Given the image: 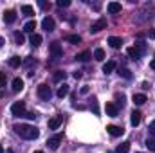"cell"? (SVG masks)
Wrapping results in <instances>:
<instances>
[{"label":"cell","mask_w":155,"mask_h":153,"mask_svg":"<svg viewBox=\"0 0 155 153\" xmlns=\"http://www.w3.org/2000/svg\"><path fill=\"white\" fill-rule=\"evenodd\" d=\"M13 130H15L16 135H20L22 139H27V141H35V139H38V135H40L38 128H35L31 124H15Z\"/></svg>","instance_id":"1"},{"label":"cell","mask_w":155,"mask_h":153,"mask_svg":"<svg viewBox=\"0 0 155 153\" xmlns=\"http://www.w3.org/2000/svg\"><path fill=\"white\" fill-rule=\"evenodd\" d=\"M38 96H40V99H43V101H49L52 97V90H51V86L47 83L38 85Z\"/></svg>","instance_id":"2"},{"label":"cell","mask_w":155,"mask_h":153,"mask_svg":"<svg viewBox=\"0 0 155 153\" xmlns=\"http://www.w3.org/2000/svg\"><path fill=\"white\" fill-rule=\"evenodd\" d=\"M11 114L15 115V117H24V115H25V103H24V101H16V103H13V106H11Z\"/></svg>","instance_id":"3"},{"label":"cell","mask_w":155,"mask_h":153,"mask_svg":"<svg viewBox=\"0 0 155 153\" xmlns=\"http://www.w3.org/2000/svg\"><path fill=\"white\" fill-rule=\"evenodd\" d=\"M103 29H107V18H99L97 22H94V24L90 25V33H92V34H97V33H101Z\"/></svg>","instance_id":"4"},{"label":"cell","mask_w":155,"mask_h":153,"mask_svg":"<svg viewBox=\"0 0 155 153\" xmlns=\"http://www.w3.org/2000/svg\"><path fill=\"white\" fill-rule=\"evenodd\" d=\"M61 141H63V133H56L54 137H51V139L47 141V146H49L51 150H58L60 144H61Z\"/></svg>","instance_id":"5"},{"label":"cell","mask_w":155,"mask_h":153,"mask_svg":"<svg viewBox=\"0 0 155 153\" xmlns=\"http://www.w3.org/2000/svg\"><path fill=\"white\" fill-rule=\"evenodd\" d=\"M41 27H43L47 33L54 31V27H56V24H54V18H52V16H45V18L41 20Z\"/></svg>","instance_id":"6"},{"label":"cell","mask_w":155,"mask_h":153,"mask_svg":"<svg viewBox=\"0 0 155 153\" xmlns=\"http://www.w3.org/2000/svg\"><path fill=\"white\" fill-rule=\"evenodd\" d=\"M49 49H51V54H52L54 58H61V56H63V49H61L60 41H52Z\"/></svg>","instance_id":"7"},{"label":"cell","mask_w":155,"mask_h":153,"mask_svg":"<svg viewBox=\"0 0 155 153\" xmlns=\"http://www.w3.org/2000/svg\"><path fill=\"white\" fill-rule=\"evenodd\" d=\"M107 132H108L112 137H121V135L124 133V130H123L121 126H116V124H108V126H107Z\"/></svg>","instance_id":"8"},{"label":"cell","mask_w":155,"mask_h":153,"mask_svg":"<svg viewBox=\"0 0 155 153\" xmlns=\"http://www.w3.org/2000/svg\"><path fill=\"white\" fill-rule=\"evenodd\" d=\"M63 122V117L61 115H56V117H52V119H49V130H58L60 128V124Z\"/></svg>","instance_id":"9"},{"label":"cell","mask_w":155,"mask_h":153,"mask_svg":"<svg viewBox=\"0 0 155 153\" xmlns=\"http://www.w3.org/2000/svg\"><path fill=\"white\" fill-rule=\"evenodd\" d=\"M4 22H5V24H15V22H16V13H15L13 9L4 11Z\"/></svg>","instance_id":"10"},{"label":"cell","mask_w":155,"mask_h":153,"mask_svg":"<svg viewBox=\"0 0 155 153\" xmlns=\"http://www.w3.org/2000/svg\"><path fill=\"white\" fill-rule=\"evenodd\" d=\"M126 54H128L132 60H139L141 54H143V50H141L139 47H128V49H126Z\"/></svg>","instance_id":"11"},{"label":"cell","mask_w":155,"mask_h":153,"mask_svg":"<svg viewBox=\"0 0 155 153\" xmlns=\"http://www.w3.org/2000/svg\"><path fill=\"white\" fill-rule=\"evenodd\" d=\"M105 110H107V115H110V117H117V112H119L116 103H107L105 105Z\"/></svg>","instance_id":"12"},{"label":"cell","mask_w":155,"mask_h":153,"mask_svg":"<svg viewBox=\"0 0 155 153\" xmlns=\"http://www.w3.org/2000/svg\"><path fill=\"white\" fill-rule=\"evenodd\" d=\"M132 101H134V105H137V106H141V105H144V103L148 101V97H146L144 94H134V97H132Z\"/></svg>","instance_id":"13"},{"label":"cell","mask_w":155,"mask_h":153,"mask_svg":"<svg viewBox=\"0 0 155 153\" xmlns=\"http://www.w3.org/2000/svg\"><path fill=\"white\" fill-rule=\"evenodd\" d=\"M132 117H130V122H132V126H139V124H141V112H139V110H134V112H132Z\"/></svg>","instance_id":"14"},{"label":"cell","mask_w":155,"mask_h":153,"mask_svg":"<svg viewBox=\"0 0 155 153\" xmlns=\"http://www.w3.org/2000/svg\"><path fill=\"white\" fill-rule=\"evenodd\" d=\"M108 45H110L112 49H121V47H123V40L119 38V36H110V38H108Z\"/></svg>","instance_id":"15"},{"label":"cell","mask_w":155,"mask_h":153,"mask_svg":"<svg viewBox=\"0 0 155 153\" xmlns=\"http://www.w3.org/2000/svg\"><path fill=\"white\" fill-rule=\"evenodd\" d=\"M11 88H13V92H20V90L24 88V79L15 77V79H13V83H11Z\"/></svg>","instance_id":"16"},{"label":"cell","mask_w":155,"mask_h":153,"mask_svg":"<svg viewBox=\"0 0 155 153\" xmlns=\"http://www.w3.org/2000/svg\"><path fill=\"white\" fill-rule=\"evenodd\" d=\"M107 9H108L110 15H117V13H121V4H119V2H110V4L107 5Z\"/></svg>","instance_id":"17"},{"label":"cell","mask_w":155,"mask_h":153,"mask_svg":"<svg viewBox=\"0 0 155 153\" xmlns=\"http://www.w3.org/2000/svg\"><path fill=\"white\" fill-rule=\"evenodd\" d=\"M24 61H22V58L20 56H11L9 58V67H13V69H16V67H20Z\"/></svg>","instance_id":"18"},{"label":"cell","mask_w":155,"mask_h":153,"mask_svg":"<svg viewBox=\"0 0 155 153\" xmlns=\"http://www.w3.org/2000/svg\"><path fill=\"white\" fill-rule=\"evenodd\" d=\"M69 90H71V88H69V85H65V83H63V85H61V86L58 88V92H56V96H58L60 99H63V97H65V96L69 94Z\"/></svg>","instance_id":"19"},{"label":"cell","mask_w":155,"mask_h":153,"mask_svg":"<svg viewBox=\"0 0 155 153\" xmlns=\"http://www.w3.org/2000/svg\"><path fill=\"white\" fill-rule=\"evenodd\" d=\"M117 74L121 77H124V79H132V72H130L126 67H119V69H117Z\"/></svg>","instance_id":"20"},{"label":"cell","mask_w":155,"mask_h":153,"mask_svg":"<svg viewBox=\"0 0 155 153\" xmlns=\"http://www.w3.org/2000/svg\"><path fill=\"white\" fill-rule=\"evenodd\" d=\"M29 43L33 45V47H38V45H41V34H31V38H29Z\"/></svg>","instance_id":"21"},{"label":"cell","mask_w":155,"mask_h":153,"mask_svg":"<svg viewBox=\"0 0 155 153\" xmlns=\"http://www.w3.org/2000/svg\"><path fill=\"white\" fill-rule=\"evenodd\" d=\"M90 58H92V54H90L88 50H83V52L76 54V60H78V61H88Z\"/></svg>","instance_id":"22"},{"label":"cell","mask_w":155,"mask_h":153,"mask_svg":"<svg viewBox=\"0 0 155 153\" xmlns=\"http://www.w3.org/2000/svg\"><path fill=\"white\" fill-rule=\"evenodd\" d=\"M35 29H36V22L35 20H31V22H27L24 25V33H33L35 34Z\"/></svg>","instance_id":"23"},{"label":"cell","mask_w":155,"mask_h":153,"mask_svg":"<svg viewBox=\"0 0 155 153\" xmlns=\"http://www.w3.org/2000/svg\"><path fill=\"white\" fill-rule=\"evenodd\" d=\"M92 58H94L96 61H103V60H105V50H103V49H96L94 54H92Z\"/></svg>","instance_id":"24"},{"label":"cell","mask_w":155,"mask_h":153,"mask_svg":"<svg viewBox=\"0 0 155 153\" xmlns=\"http://www.w3.org/2000/svg\"><path fill=\"white\" fill-rule=\"evenodd\" d=\"M114 69H116V61H112V60H110V61H107V63L103 65V72H105V74H110Z\"/></svg>","instance_id":"25"},{"label":"cell","mask_w":155,"mask_h":153,"mask_svg":"<svg viewBox=\"0 0 155 153\" xmlns=\"http://www.w3.org/2000/svg\"><path fill=\"white\" fill-rule=\"evenodd\" d=\"M130 151V142H121L116 148V153H128Z\"/></svg>","instance_id":"26"},{"label":"cell","mask_w":155,"mask_h":153,"mask_svg":"<svg viewBox=\"0 0 155 153\" xmlns=\"http://www.w3.org/2000/svg\"><path fill=\"white\" fill-rule=\"evenodd\" d=\"M13 38H15V43H16V45H22V43L25 41V38H24V33H20V31H16V33L13 34Z\"/></svg>","instance_id":"27"},{"label":"cell","mask_w":155,"mask_h":153,"mask_svg":"<svg viewBox=\"0 0 155 153\" xmlns=\"http://www.w3.org/2000/svg\"><path fill=\"white\" fill-rule=\"evenodd\" d=\"M65 40H67L69 43H74V45H76V43L81 41V36H79V34H69V36H65Z\"/></svg>","instance_id":"28"},{"label":"cell","mask_w":155,"mask_h":153,"mask_svg":"<svg viewBox=\"0 0 155 153\" xmlns=\"http://www.w3.org/2000/svg\"><path fill=\"white\" fill-rule=\"evenodd\" d=\"M22 13L25 16H33L35 15V9H33V5H22Z\"/></svg>","instance_id":"29"},{"label":"cell","mask_w":155,"mask_h":153,"mask_svg":"<svg viewBox=\"0 0 155 153\" xmlns=\"http://www.w3.org/2000/svg\"><path fill=\"white\" fill-rule=\"evenodd\" d=\"M116 101H117V105H119V106L123 108V106H124V101H126V96H124V94H119V92H117V94H116Z\"/></svg>","instance_id":"30"},{"label":"cell","mask_w":155,"mask_h":153,"mask_svg":"<svg viewBox=\"0 0 155 153\" xmlns=\"http://www.w3.org/2000/svg\"><path fill=\"white\" fill-rule=\"evenodd\" d=\"M65 76H67V74H65L63 70H56V72H54V81H61V79H65Z\"/></svg>","instance_id":"31"},{"label":"cell","mask_w":155,"mask_h":153,"mask_svg":"<svg viewBox=\"0 0 155 153\" xmlns=\"http://www.w3.org/2000/svg\"><path fill=\"white\" fill-rule=\"evenodd\" d=\"M146 148L150 151H155V139H146Z\"/></svg>","instance_id":"32"},{"label":"cell","mask_w":155,"mask_h":153,"mask_svg":"<svg viewBox=\"0 0 155 153\" xmlns=\"http://www.w3.org/2000/svg\"><path fill=\"white\" fill-rule=\"evenodd\" d=\"M90 101H92V110H94V114L99 115V108H97V99H96V97H92Z\"/></svg>","instance_id":"33"},{"label":"cell","mask_w":155,"mask_h":153,"mask_svg":"<svg viewBox=\"0 0 155 153\" xmlns=\"http://www.w3.org/2000/svg\"><path fill=\"white\" fill-rule=\"evenodd\" d=\"M56 5H58V7H69V5H71V0H58Z\"/></svg>","instance_id":"34"},{"label":"cell","mask_w":155,"mask_h":153,"mask_svg":"<svg viewBox=\"0 0 155 153\" xmlns=\"http://www.w3.org/2000/svg\"><path fill=\"white\" fill-rule=\"evenodd\" d=\"M38 5L41 7V9H49V7H51V4H49V2H45V0H40Z\"/></svg>","instance_id":"35"},{"label":"cell","mask_w":155,"mask_h":153,"mask_svg":"<svg viewBox=\"0 0 155 153\" xmlns=\"http://www.w3.org/2000/svg\"><path fill=\"white\" fill-rule=\"evenodd\" d=\"M24 117H27L29 121H35V119H36V114H35V112H25V115H24Z\"/></svg>","instance_id":"36"},{"label":"cell","mask_w":155,"mask_h":153,"mask_svg":"<svg viewBox=\"0 0 155 153\" xmlns=\"http://www.w3.org/2000/svg\"><path fill=\"white\" fill-rule=\"evenodd\" d=\"M5 86V72H0V88Z\"/></svg>","instance_id":"37"},{"label":"cell","mask_w":155,"mask_h":153,"mask_svg":"<svg viewBox=\"0 0 155 153\" xmlns=\"http://www.w3.org/2000/svg\"><path fill=\"white\" fill-rule=\"evenodd\" d=\"M79 92H81V94H88V92H90V88H88V86H81V90H79Z\"/></svg>","instance_id":"38"},{"label":"cell","mask_w":155,"mask_h":153,"mask_svg":"<svg viewBox=\"0 0 155 153\" xmlns=\"http://www.w3.org/2000/svg\"><path fill=\"white\" fill-rule=\"evenodd\" d=\"M150 132H152V133H155V121H152V122H150Z\"/></svg>","instance_id":"39"},{"label":"cell","mask_w":155,"mask_h":153,"mask_svg":"<svg viewBox=\"0 0 155 153\" xmlns=\"http://www.w3.org/2000/svg\"><path fill=\"white\" fill-rule=\"evenodd\" d=\"M150 67H152V69H153V70H155V58H153V60H152V61H150Z\"/></svg>","instance_id":"40"},{"label":"cell","mask_w":155,"mask_h":153,"mask_svg":"<svg viewBox=\"0 0 155 153\" xmlns=\"http://www.w3.org/2000/svg\"><path fill=\"white\" fill-rule=\"evenodd\" d=\"M74 77H76V79H79V77H81V72H79V70H78V72H74Z\"/></svg>","instance_id":"41"},{"label":"cell","mask_w":155,"mask_h":153,"mask_svg":"<svg viewBox=\"0 0 155 153\" xmlns=\"http://www.w3.org/2000/svg\"><path fill=\"white\" fill-rule=\"evenodd\" d=\"M150 38H155V29H152V31H150Z\"/></svg>","instance_id":"42"},{"label":"cell","mask_w":155,"mask_h":153,"mask_svg":"<svg viewBox=\"0 0 155 153\" xmlns=\"http://www.w3.org/2000/svg\"><path fill=\"white\" fill-rule=\"evenodd\" d=\"M4 43H5V41H4V38L0 36V49H2V45H4Z\"/></svg>","instance_id":"43"},{"label":"cell","mask_w":155,"mask_h":153,"mask_svg":"<svg viewBox=\"0 0 155 153\" xmlns=\"http://www.w3.org/2000/svg\"><path fill=\"white\" fill-rule=\"evenodd\" d=\"M0 153H4V148H2V144H0Z\"/></svg>","instance_id":"44"},{"label":"cell","mask_w":155,"mask_h":153,"mask_svg":"<svg viewBox=\"0 0 155 153\" xmlns=\"http://www.w3.org/2000/svg\"><path fill=\"white\" fill-rule=\"evenodd\" d=\"M2 97H4V94H2V90H0V99H2Z\"/></svg>","instance_id":"45"},{"label":"cell","mask_w":155,"mask_h":153,"mask_svg":"<svg viewBox=\"0 0 155 153\" xmlns=\"http://www.w3.org/2000/svg\"><path fill=\"white\" fill-rule=\"evenodd\" d=\"M35 153H45V151H41V150H38V151H35Z\"/></svg>","instance_id":"46"},{"label":"cell","mask_w":155,"mask_h":153,"mask_svg":"<svg viewBox=\"0 0 155 153\" xmlns=\"http://www.w3.org/2000/svg\"><path fill=\"white\" fill-rule=\"evenodd\" d=\"M137 153H141V151H137Z\"/></svg>","instance_id":"47"}]
</instances>
